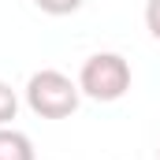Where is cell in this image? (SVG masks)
<instances>
[{
	"instance_id": "6da1fadb",
	"label": "cell",
	"mask_w": 160,
	"mask_h": 160,
	"mask_svg": "<svg viewBox=\"0 0 160 160\" xmlns=\"http://www.w3.org/2000/svg\"><path fill=\"white\" fill-rule=\"evenodd\" d=\"M26 108L41 116V119H67L78 112V101H82V89L78 82L56 67H41L26 78Z\"/></svg>"
},
{
	"instance_id": "7a4b0ae2",
	"label": "cell",
	"mask_w": 160,
	"mask_h": 160,
	"mask_svg": "<svg viewBox=\"0 0 160 160\" xmlns=\"http://www.w3.org/2000/svg\"><path fill=\"white\" fill-rule=\"evenodd\" d=\"M78 89L82 97L112 104L130 89V63L119 52H93L78 71Z\"/></svg>"
},
{
	"instance_id": "3957f363",
	"label": "cell",
	"mask_w": 160,
	"mask_h": 160,
	"mask_svg": "<svg viewBox=\"0 0 160 160\" xmlns=\"http://www.w3.org/2000/svg\"><path fill=\"white\" fill-rule=\"evenodd\" d=\"M0 160H38L30 134L15 127H0Z\"/></svg>"
},
{
	"instance_id": "277c9868",
	"label": "cell",
	"mask_w": 160,
	"mask_h": 160,
	"mask_svg": "<svg viewBox=\"0 0 160 160\" xmlns=\"http://www.w3.org/2000/svg\"><path fill=\"white\" fill-rule=\"evenodd\" d=\"M15 116H19V93L0 78V127H11Z\"/></svg>"
},
{
	"instance_id": "5b68a950",
	"label": "cell",
	"mask_w": 160,
	"mask_h": 160,
	"mask_svg": "<svg viewBox=\"0 0 160 160\" xmlns=\"http://www.w3.org/2000/svg\"><path fill=\"white\" fill-rule=\"evenodd\" d=\"M34 4H38V11H45V15H56V19H60V15H75L86 0H34Z\"/></svg>"
},
{
	"instance_id": "8992f818",
	"label": "cell",
	"mask_w": 160,
	"mask_h": 160,
	"mask_svg": "<svg viewBox=\"0 0 160 160\" xmlns=\"http://www.w3.org/2000/svg\"><path fill=\"white\" fill-rule=\"evenodd\" d=\"M145 30L160 41V0H145Z\"/></svg>"
},
{
	"instance_id": "52a82bcc",
	"label": "cell",
	"mask_w": 160,
	"mask_h": 160,
	"mask_svg": "<svg viewBox=\"0 0 160 160\" xmlns=\"http://www.w3.org/2000/svg\"><path fill=\"white\" fill-rule=\"evenodd\" d=\"M157 160H160V145H157Z\"/></svg>"
}]
</instances>
